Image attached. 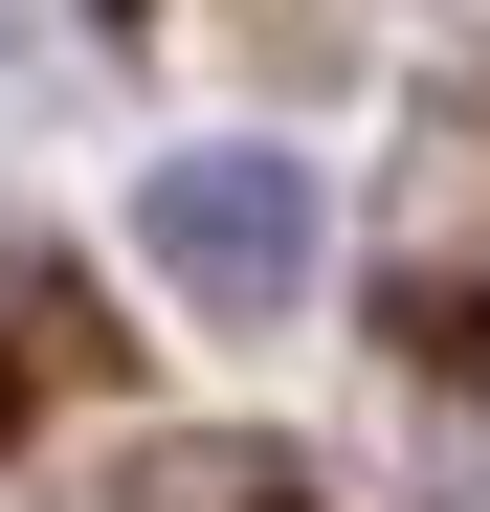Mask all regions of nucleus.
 I'll use <instances>...</instances> for the list:
<instances>
[{"instance_id": "2", "label": "nucleus", "mask_w": 490, "mask_h": 512, "mask_svg": "<svg viewBox=\"0 0 490 512\" xmlns=\"http://www.w3.org/2000/svg\"><path fill=\"white\" fill-rule=\"evenodd\" d=\"M0 401H23V379H0Z\"/></svg>"}, {"instance_id": "1", "label": "nucleus", "mask_w": 490, "mask_h": 512, "mask_svg": "<svg viewBox=\"0 0 490 512\" xmlns=\"http://www.w3.org/2000/svg\"><path fill=\"white\" fill-rule=\"evenodd\" d=\"M134 245H156L201 312H290L335 223H312V156H268V134H201V156H156V179H134Z\"/></svg>"}]
</instances>
